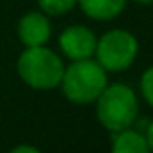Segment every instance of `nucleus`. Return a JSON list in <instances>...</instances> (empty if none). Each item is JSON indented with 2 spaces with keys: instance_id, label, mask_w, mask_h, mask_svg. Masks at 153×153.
<instances>
[{
  "instance_id": "nucleus-10",
  "label": "nucleus",
  "mask_w": 153,
  "mask_h": 153,
  "mask_svg": "<svg viewBox=\"0 0 153 153\" xmlns=\"http://www.w3.org/2000/svg\"><path fill=\"white\" fill-rule=\"evenodd\" d=\"M140 94L144 101L153 108V65L148 67L140 76Z\"/></svg>"
},
{
  "instance_id": "nucleus-8",
  "label": "nucleus",
  "mask_w": 153,
  "mask_h": 153,
  "mask_svg": "<svg viewBox=\"0 0 153 153\" xmlns=\"http://www.w3.org/2000/svg\"><path fill=\"white\" fill-rule=\"evenodd\" d=\"M112 151L114 153H148V140L146 135L140 133L139 130L124 128L121 131L112 133Z\"/></svg>"
},
{
  "instance_id": "nucleus-7",
  "label": "nucleus",
  "mask_w": 153,
  "mask_h": 153,
  "mask_svg": "<svg viewBox=\"0 0 153 153\" xmlns=\"http://www.w3.org/2000/svg\"><path fill=\"white\" fill-rule=\"evenodd\" d=\"M78 4L88 18L106 22L117 18L124 11L126 0H78Z\"/></svg>"
},
{
  "instance_id": "nucleus-2",
  "label": "nucleus",
  "mask_w": 153,
  "mask_h": 153,
  "mask_svg": "<svg viewBox=\"0 0 153 153\" xmlns=\"http://www.w3.org/2000/svg\"><path fill=\"white\" fill-rule=\"evenodd\" d=\"M96 115L110 133L131 128L139 115V99L124 83H108L96 99Z\"/></svg>"
},
{
  "instance_id": "nucleus-6",
  "label": "nucleus",
  "mask_w": 153,
  "mask_h": 153,
  "mask_svg": "<svg viewBox=\"0 0 153 153\" xmlns=\"http://www.w3.org/2000/svg\"><path fill=\"white\" fill-rule=\"evenodd\" d=\"M51 34H52V27L45 13L31 11L24 15L18 22V38L25 47L45 45Z\"/></svg>"
},
{
  "instance_id": "nucleus-9",
  "label": "nucleus",
  "mask_w": 153,
  "mask_h": 153,
  "mask_svg": "<svg viewBox=\"0 0 153 153\" xmlns=\"http://www.w3.org/2000/svg\"><path fill=\"white\" fill-rule=\"evenodd\" d=\"M78 4V0H38V6L45 15L51 16H59L74 9V6Z\"/></svg>"
},
{
  "instance_id": "nucleus-12",
  "label": "nucleus",
  "mask_w": 153,
  "mask_h": 153,
  "mask_svg": "<svg viewBox=\"0 0 153 153\" xmlns=\"http://www.w3.org/2000/svg\"><path fill=\"white\" fill-rule=\"evenodd\" d=\"M22 151L38 153V148H34V146H16V148H13V153H22Z\"/></svg>"
},
{
  "instance_id": "nucleus-13",
  "label": "nucleus",
  "mask_w": 153,
  "mask_h": 153,
  "mask_svg": "<svg viewBox=\"0 0 153 153\" xmlns=\"http://www.w3.org/2000/svg\"><path fill=\"white\" fill-rule=\"evenodd\" d=\"M137 4H153V0H133Z\"/></svg>"
},
{
  "instance_id": "nucleus-4",
  "label": "nucleus",
  "mask_w": 153,
  "mask_h": 153,
  "mask_svg": "<svg viewBox=\"0 0 153 153\" xmlns=\"http://www.w3.org/2000/svg\"><path fill=\"white\" fill-rule=\"evenodd\" d=\"M139 54V42L135 34L126 29H112L97 38L96 61L106 72H123L133 65Z\"/></svg>"
},
{
  "instance_id": "nucleus-3",
  "label": "nucleus",
  "mask_w": 153,
  "mask_h": 153,
  "mask_svg": "<svg viewBox=\"0 0 153 153\" xmlns=\"http://www.w3.org/2000/svg\"><path fill=\"white\" fill-rule=\"evenodd\" d=\"M18 76L25 85L36 90H51L59 87L65 65L61 58L45 45L25 47L16 61Z\"/></svg>"
},
{
  "instance_id": "nucleus-5",
  "label": "nucleus",
  "mask_w": 153,
  "mask_h": 153,
  "mask_svg": "<svg viewBox=\"0 0 153 153\" xmlns=\"http://www.w3.org/2000/svg\"><path fill=\"white\" fill-rule=\"evenodd\" d=\"M58 43H59L61 52L68 59L72 61L87 59V58H92L96 52L97 36L94 34L92 29L85 25H70L59 34Z\"/></svg>"
},
{
  "instance_id": "nucleus-1",
  "label": "nucleus",
  "mask_w": 153,
  "mask_h": 153,
  "mask_svg": "<svg viewBox=\"0 0 153 153\" xmlns=\"http://www.w3.org/2000/svg\"><path fill=\"white\" fill-rule=\"evenodd\" d=\"M108 85V72L92 58L76 59L63 70L61 90L65 97L76 105H90L101 96Z\"/></svg>"
},
{
  "instance_id": "nucleus-11",
  "label": "nucleus",
  "mask_w": 153,
  "mask_h": 153,
  "mask_svg": "<svg viewBox=\"0 0 153 153\" xmlns=\"http://www.w3.org/2000/svg\"><path fill=\"white\" fill-rule=\"evenodd\" d=\"M144 135H146V140H148V148H149V151H153V121L146 126Z\"/></svg>"
}]
</instances>
